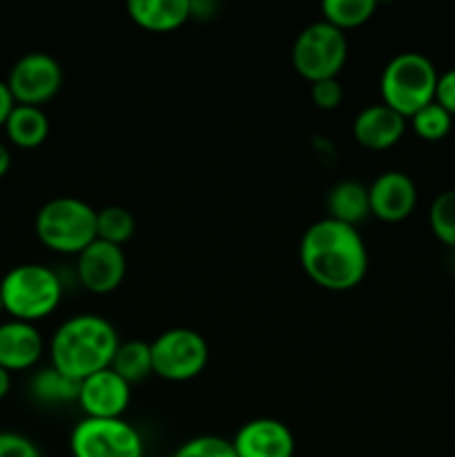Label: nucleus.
Returning a JSON list of instances; mask_svg holds the SVG:
<instances>
[{
    "label": "nucleus",
    "mask_w": 455,
    "mask_h": 457,
    "mask_svg": "<svg viewBox=\"0 0 455 457\" xmlns=\"http://www.w3.org/2000/svg\"><path fill=\"white\" fill-rule=\"evenodd\" d=\"M299 262L315 286L330 293H348L366 279L370 259L355 226L324 217L302 235Z\"/></svg>",
    "instance_id": "nucleus-1"
},
{
    "label": "nucleus",
    "mask_w": 455,
    "mask_h": 457,
    "mask_svg": "<svg viewBox=\"0 0 455 457\" xmlns=\"http://www.w3.org/2000/svg\"><path fill=\"white\" fill-rule=\"evenodd\" d=\"M120 346L119 330L110 320L83 312L62 321L49 339V364L67 378L83 382L112 366Z\"/></svg>",
    "instance_id": "nucleus-2"
},
{
    "label": "nucleus",
    "mask_w": 455,
    "mask_h": 457,
    "mask_svg": "<svg viewBox=\"0 0 455 457\" xmlns=\"http://www.w3.org/2000/svg\"><path fill=\"white\" fill-rule=\"evenodd\" d=\"M0 299L12 320L34 324L61 306L62 279L45 263H21L0 279Z\"/></svg>",
    "instance_id": "nucleus-3"
},
{
    "label": "nucleus",
    "mask_w": 455,
    "mask_h": 457,
    "mask_svg": "<svg viewBox=\"0 0 455 457\" xmlns=\"http://www.w3.org/2000/svg\"><path fill=\"white\" fill-rule=\"evenodd\" d=\"M440 71L431 58L419 52L395 54L384 65L379 76V96L384 105L395 110L406 120L435 101V87Z\"/></svg>",
    "instance_id": "nucleus-4"
},
{
    "label": "nucleus",
    "mask_w": 455,
    "mask_h": 457,
    "mask_svg": "<svg viewBox=\"0 0 455 457\" xmlns=\"http://www.w3.org/2000/svg\"><path fill=\"white\" fill-rule=\"evenodd\" d=\"M34 228L45 248L79 257L96 241V210L79 196H56L40 205Z\"/></svg>",
    "instance_id": "nucleus-5"
},
{
    "label": "nucleus",
    "mask_w": 455,
    "mask_h": 457,
    "mask_svg": "<svg viewBox=\"0 0 455 457\" xmlns=\"http://www.w3.org/2000/svg\"><path fill=\"white\" fill-rule=\"evenodd\" d=\"M294 71L308 83L337 79L348 61V38L337 27L315 21L303 27L290 49Z\"/></svg>",
    "instance_id": "nucleus-6"
},
{
    "label": "nucleus",
    "mask_w": 455,
    "mask_h": 457,
    "mask_svg": "<svg viewBox=\"0 0 455 457\" xmlns=\"http://www.w3.org/2000/svg\"><path fill=\"white\" fill-rule=\"evenodd\" d=\"M150 348L154 375L172 384L199 378L210 361V346L203 335L183 326L163 330L150 342Z\"/></svg>",
    "instance_id": "nucleus-7"
},
{
    "label": "nucleus",
    "mask_w": 455,
    "mask_h": 457,
    "mask_svg": "<svg viewBox=\"0 0 455 457\" xmlns=\"http://www.w3.org/2000/svg\"><path fill=\"white\" fill-rule=\"evenodd\" d=\"M71 457H145L143 437L125 418H83L70 433Z\"/></svg>",
    "instance_id": "nucleus-8"
},
{
    "label": "nucleus",
    "mask_w": 455,
    "mask_h": 457,
    "mask_svg": "<svg viewBox=\"0 0 455 457\" xmlns=\"http://www.w3.org/2000/svg\"><path fill=\"white\" fill-rule=\"evenodd\" d=\"M7 87L16 105H45L62 87L61 62L47 52L22 54L9 70Z\"/></svg>",
    "instance_id": "nucleus-9"
},
{
    "label": "nucleus",
    "mask_w": 455,
    "mask_h": 457,
    "mask_svg": "<svg viewBox=\"0 0 455 457\" xmlns=\"http://www.w3.org/2000/svg\"><path fill=\"white\" fill-rule=\"evenodd\" d=\"M128 275V257L123 248L96 239L76 257V277L85 290L110 295L123 286Z\"/></svg>",
    "instance_id": "nucleus-10"
},
{
    "label": "nucleus",
    "mask_w": 455,
    "mask_h": 457,
    "mask_svg": "<svg viewBox=\"0 0 455 457\" xmlns=\"http://www.w3.org/2000/svg\"><path fill=\"white\" fill-rule=\"evenodd\" d=\"M132 402V386L112 369L98 370L80 382L76 404L85 418L116 420L123 418Z\"/></svg>",
    "instance_id": "nucleus-11"
},
{
    "label": "nucleus",
    "mask_w": 455,
    "mask_h": 457,
    "mask_svg": "<svg viewBox=\"0 0 455 457\" xmlns=\"http://www.w3.org/2000/svg\"><path fill=\"white\" fill-rule=\"evenodd\" d=\"M368 199L370 217L384 223H401L418 205V186L406 172L386 170L368 186Z\"/></svg>",
    "instance_id": "nucleus-12"
},
{
    "label": "nucleus",
    "mask_w": 455,
    "mask_h": 457,
    "mask_svg": "<svg viewBox=\"0 0 455 457\" xmlns=\"http://www.w3.org/2000/svg\"><path fill=\"white\" fill-rule=\"evenodd\" d=\"M236 457H294L297 442L288 424L275 418H254L232 437Z\"/></svg>",
    "instance_id": "nucleus-13"
},
{
    "label": "nucleus",
    "mask_w": 455,
    "mask_h": 457,
    "mask_svg": "<svg viewBox=\"0 0 455 457\" xmlns=\"http://www.w3.org/2000/svg\"><path fill=\"white\" fill-rule=\"evenodd\" d=\"M409 120L382 101L366 105L352 120V137L364 150L384 152L395 147L404 138Z\"/></svg>",
    "instance_id": "nucleus-14"
},
{
    "label": "nucleus",
    "mask_w": 455,
    "mask_h": 457,
    "mask_svg": "<svg viewBox=\"0 0 455 457\" xmlns=\"http://www.w3.org/2000/svg\"><path fill=\"white\" fill-rule=\"evenodd\" d=\"M45 353V339L36 324L9 320L0 324V366L9 373L34 369Z\"/></svg>",
    "instance_id": "nucleus-15"
},
{
    "label": "nucleus",
    "mask_w": 455,
    "mask_h": 457,
    "mask_svg": "<svg viewBox=\"0 0 455 457\" xmlns=\"http://www.w3.org/2000/svg\"><path fill=\"white\" fill-rule=\"evenodd\" d=\"M128 16L141 29L168 34L190 21V0H129Z\"/></svg>",
    "instance_id": "nucleus-16"
},
{
    "label": "nucleus",
    "mask_w": 455,
    "mask_h": 457,
    "mask_svg": "<svg viewBox=\"0 0 455 457\" xmlns=\"http://www.w3.org/2000/svg\"><path fill=\"white\" fill-rule=\"evenodd\" d=\"M326 217L355 228L366 221L370 217L368 186L352 179L335 183L326 195Z\"/></svg>",
    "instance_id": "nucleus-17"
},
{
    "label": "nucleus",
    "mask_w": 455,
    "mask_h": 457,
    "mask_svg": "<svg viewBox=\"0 0 455 457\" xmlns=\"http://www.w3.org/2000/svg\"><path fill=\"white\" fill-rule=\"evenodd\" d=\"M4 134L12 145L21 150H36L49 137V116L45 114L43 107L13 105L4 123Z\"/></svg>",
    "instance_id": "nucleus-18"
},
{
    "label": "nucleus",
    "mask_w": 455,
    "mask_h": 457,
    "mask_svg": "<svg viewBox=\"0 0 455 457\" xmlns=\"http://www.w3.org/2000/svg\"><path fill=\"white\" fill-rule=\"evenodd\" d=\"M79 388L80 382L67 378V375H62L61 370H56L49 364L34 373V378H31L29 382V395L34 397L38 404L61 406L71 404V402L79 400Z\"/></svg>",
    "instance_id": "nucleus-19"
},
{
    "label": "nucleus",
    "mask_w": 455,
    "mask_h": 457,
    "mask_svg": "<svg viewBox=\"0 0 455 457\" xmlns=\"http://www.w3.org/2000/svg\"><path fill=\"white\" fill-rule=\"evenodd\" d=\"M110 369L114 370V373H119L129 386H134V384L138 382H145L150 375H154V369H152L150 342H141V339L120 342Z\"/></svg>",
    "instance_id": "nucleus-20"
},
{
    "label": "nucleus",
    "mask_w": 455,
    "mask_h": 457,
    "mask_svg": "<svg viewBox=\"0 0 455 457\" xmlns=\"http://www.w3.org/2000/svg\"><path fill=\"white\" fill-rule=\"evenodd\" d=\"M377 12V0H326L321 3V21L337 27L346 34L348 29L366 25Z\"/></svg>",
    "instance_id": "nucleus-21"
},
{
    "label": "nucleus",
    "mask_w": 455,
    "mask_h": 457,
    "mask_svg": "<svg viewBox=\"0 0 455 457\" xmlns=\"http://www.w3.org/2000/svg\"><path fill=\"white\" fill-rule=\"evenodd\" d=\"M136 232V219L123 205H107L96 210V239L123 248Z\"/></svg>",
    "instance_id": "nucleus-22"
},
{
    "label": "nucleus",
    "mask_w": 455,
    "mask_h": 457,
    "mask_svg": "<svg viewBox=\"0 0 455 457\" xmlns=\"http://www.w3.org/2000/svg\"><path fill=\"white\" fill-rule=\"evenodd\" d=\"M428 226L440 244L455 250V187L440 192L433 199L428 208Z\"/></svg>",
    "instance_id": "nucleus-23"
},
{
    "label": "nucleus",
    "mask_w": 455,
    "mask_h": 457,
    "mask_svg": "<svg viewBox=\"0 0 455 457\" xmlns=\"http://www.w3.org/2000/svg\"><path fill=\"white\" fill-rule=\"evenodd\" d=\"M409 123L410 128H413V132L418 134L422 141L435 143L442 141V138L451 132V128H453V116H451L444 107H440L433 101L428 103L426 107H422L419 112H415L409 119Z\"/></svg>",
    "instance_id": "nucleus-24"
},
{
    "label": "nucleus",
    "mask_w": 455,
    "mask_h": 457,
    "mask_svg": "<svg viewBox=\"0 0 455 457\" xmlns=\"http://www.w3.org/2000/svg\"><path fill=\"white\" fill-rule=\"evenodd\" d=\"M172 457H236L235 446L221 436H196L183 442Z\"/></svg>",
    "instance_id": "nucleus-25"
},
{
    "label": "nucleus",
    "mask_w": 455,
    "mask_h": 457,
    "mask_svg": "<svg viewBox=\"0 0 455 457\" xmlns=\"http://www.w3.org/2000/svg\"><path fill=\"white\" fill-rule=\"evenodd\" d=\"M310 101L317 110H337L343 101V87L337 79L319 80L310 85Z\"/></svg>",
    "instance_id": "nucleus-26"
},
{
    "label": "nucleus",
    "mask_w": 455,
    "mask_h": 457,
    "mask_svg": "<svg viewBox=\"0 0 455 457\" xmlns=\"http://www.w3.org/2000/svg\"><path fill=\"white\" fill-rule=\"evenodd\" d=\"M0 457H43L36 442L22 433L0 431Z\"/></svg>",
    "instance_id": "nucleus-27"
},
{
    "label": "nucleus",
    "mask_w": 455,
    "mask_h": 457,
    "mask_svg": "<svg viewBox=\"0 0 455 457\" xmlns=\"http://www.w3.org/2000/svg\"><path fill=\"white\" fill-rule=\"evenodd\" d=\"M435 103L455 119V67L442 71L435 87Z\"/></svg>",
    "instance_id": "nucleus-28"
},
{
    "label": "nucleus",
    "mask_w": 455,
    "mask_h": 457,
    "mask_svg": "<svg viewBox=\"0 0 455 457\" xmlns=\"http://www.w3.org/2000/svg\"><path fill=\"white\" fill-rule=\"evenodd\" d=\"M13 105H16V101H13L12 92H9L7 80L0 79V128H4V123H7L9 114H12Z\"/></svg>",
    "instance_id": "nucleus-29"
},
{
    "label": "nucleus",
    "mask_w": 455,
    "mask_h": 457,
    "mask_svg": "<svg viewBox=\"0 0 455 457\" xmlns=\"http://www.w3.org/2000/svg\"><path fill=\"white\" fill-rule=\"evenodd\" d=\"M219 9L217 3H208V0H190V18L196 21H208L214 16V12Z\"/></svg>",
    "instance_id": "nucleus-30"
},
{
    "label": "nucleus",
    "mask_w": 455,
    "mask_h": 457,
    "mask_svg": "<svg viewBox=\"0 0 455 457\" xmlns=\"http://www.w3.org/2000/svg\"><path fill=\"white\" fill-rule=\"evenodd\" d=\"M9 168H12V152H9V147L0 141V179L9 172Z\"/></svg>",
    "instance_id": "nucleus-31"
},
{
    "label": "nucleus",
    "mask_w": 455,
    "mask_h": 457,
    "mask_svg": "<svg viewBox=\"0 0 455 457\" xmlns=\"http://www.w3.org/2000/svg\"><path fill=\"white\" fill-rule=\"evenodd\" d=\"M9 391H12V373L0 366V400H4L9 395Z\"/></svg>",
    "instance_id": "nucleus-32"
},
{
    "label": "nucleus",
    "mask_w": 455,
    "mask_h": 457,
    "mask_svg": "<svg viewBox=\"0 0 455 457\" xmlns=\"http://www.w3.org/2000/svg\"><path fill=\"white\" fill-rule=\"evenodd\" d=\"M3 312H4V311H3V299H0V315H3Z\"/></svg>",
    "instance_id": "nucleus-33"
}]
</instances>
